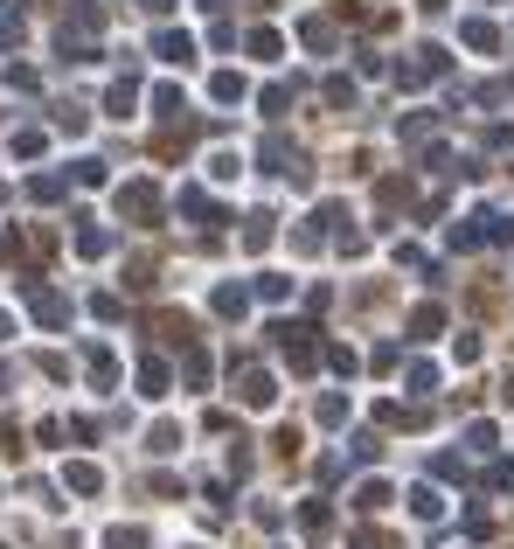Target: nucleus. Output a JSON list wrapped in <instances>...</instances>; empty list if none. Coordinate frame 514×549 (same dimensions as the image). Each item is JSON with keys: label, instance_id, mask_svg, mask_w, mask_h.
I'll return each instance as SVG.
<instances>
[{"label": "nucleus", "instance_id": "nucleus-1", "mask_svg": "<svg viewBox=\"0 0 514 549\" xmlns=\"http://www.w3.org/2000/svg\"><path fill=\"white\" fill-rule=\"evenodd\" d=\"M112 549H146V536L139 529H112Z\"/></svg>", "mask_w": 514, "mask_h": 549}]
</instances>
